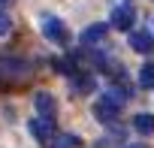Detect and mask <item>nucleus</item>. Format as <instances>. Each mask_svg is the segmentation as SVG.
<instances>
[{"instance_id":"obj_17","label":"nucleus","mask_w":154,"mask_h":148,"mask_svg":"<svg viewBox=\"0 0 154 148\" xmlns=\"http://www.w3.org/2000/svg\"><path fill=\"white\" fill-rule=\"evenodd\" d=\"M6 3H9V0H0V6H6Z\"/></svg>"},{"instance_id":"obj_7","label":"nucleus","mask_w":154,"mask_h":148,"mask_svg":"<svg viewBox=\"0 0 154 148\" xmlns=\"http://www.w3.org/2000/svg\"><path fill=\"white\" fill-rule=\"evenodd\" d=\"M69 91L79 94V97L91 94L94 91V76H88V72H72V76H69Z\"/></svg>"},{"instance_id":"obj_4","label":"nucleus","mask_w":154,"mask_h":148,"mask_svg":"<svg viewBox=\"0 0 154 148\" xmlns=\"http://www.w3.org/2000/svg\"><path fill=\"white\" fill-rule=\"evenodd\" d=\"M30 133H33L42 145H48V142L54 139V118H42V115H36V118L30 121Z\"/></svg>"},{"instance_id":"obj_3","label":"nucleus","mask_w":154,"mask_h":148,"mask_svg":"<svg viewBox=\"0 0 154 148\" xmlns=\"http://www.w3.org/2000/svg\"><path fill=\"white\" fill-rule=\"evenodd\" d=\"M118 112H121V106H115L112 100H106V97H100L97 103H94V118L100 121V124H115L118 121Z\"/></svg>"},{"instance_id":"obj_10","label":"nucleus","mask_w":154,"mask_h":148,"mask_svg":"<svg viewBox=\"0 0 154 148\" xmlns=\"http://www.w3.org/2000/svg\"><path fill=\"white\" fill-rule=\"evenodd\" d=\"M106 100H112L115 106H124V103L130 100V88H127V85H112V88L106 91Z\"/></svg>"},{"instance_id":"obj_9","label":"nucleus","mask_w":154,"mask_h":148,"mask_svg":"<svg viewBox=\"0 0 154 148\" xmlns=\"http://www.w3.org/2000/svg\"><path fill=\"white\" fill-rule=\"evenodd\" d=\"M106 30H109V24H91V27H85L82 30V45H97L103 36H106Z\"/></svg>"},{"instance_id":"obj_5","label":"nucleus","mask_w":154,"mask_h":148,"mask_svg":"<svg viewBox=\"0 0 154 148\" xmlns=\"http://www.w3.org/2000/svg\"><path fill=\"white\" fill-rule=\"evenodd\" d=\"M136 21V12H133V6L130 3H118L115 9H112V27H118V30H130V24Z\"/></svg>"},{"instance_id":"obj_15","label":"nucleus","mask_w":154,"mask_h":148,"mask_svg":"<svg viewBox=\"0 0 154 148\" xmlns=\"http://www.w3.org/2000/svg\"><path fill=\"white\" fill-rule=\"evenodd\" d=\"M9 27H12L9 15H6V12H0V36H6V33H9Z\"/></svg>"},{"instance_id":"obj_16","label":"nucleus","mask_w":154,"mask_h":148,"mask_svg":"<svg viewBox=\"0 0 154 148\" xmlns=\"http://www.w3.org/2000/svg\"><path fill=\"white\" fill-rule=\"evenodd\" d=\"M124 148H145V145H124Z\"/></svg>"},{"instance_id":"obj_14","label":"nucleus","mask_w":154,"mask_h":148,"mask_svg":"<svg viewBox=\"0 0 154 148\" xmlns=\"http://www.w3.org/2000/svg\"><path fill=\"white\" fill-rule=\"evenodd\" d=\"M139 88H154V63H145L139 69Z\"/></svg>"},{"instance_id":"obj_1","label":"nucleus","mask_w":154,"mask_h":148,"mask_svg":"<svg viewBox=\"0 0 154 148\" xmlns=\"http://www.w3.org/2000/svg\"><path fill=\"white\" fill-rule=\"evenodd\" d=\"M30 63L21 60V57H0V79H6L12 85H24L30 82Z\"/></svg>"},{"instance_id":"obj_13","label":"nucleus","mask_w":154,"mask_h":148,"mask_svg":"<svg viewBox=\"0 0 154 148\" xmlns=\"http://www.w3.org/2000/svg\"><path fill=\"white\" fill-rule=\"evenodd\" d=\"M75 145H79V136H69V133L54 136V139L48 142V148H75Z\"/></svg>"},{"instance_id":"obj_8","label":"nucleus","mask_w":154,"mask_h":148,"mask_svg":"<svg viewBox=\"0 0 154 148\" xmlns=\"http://www.w3.org/2000/svg\"><path fill=\"white\" fill-rule=\"evenodd\" d=\"M151 45H154V36H151V30H133L130 33V48L133 51H151Z\"/></svg>"},{"instance_id":"obj_11","label":"nucleus","mask_w":154,"mask_h":148,"mask_svg":"<svg viewBox=\"0 0 154 148\" xmlns=\"http://www.w3.org/2000/svg\"><path fill=\"white\" fill-rule=\"evenodd\" d=\"M133 127L142 136H154V115H136L133 118Z\"/></svg>"},{"instance_id":"obj_6","label":"nucleus","mask_w":154,"mask_h":148,"mask_svg":"<svg viewBox=\"0 0 154 148\" xmlns=\"http://www.w3.org/2000/svg\"><path fill=\"white\" fill-rule=\"evenodd\" d=\"M33 109H36V115H42V118H54V115H57V103H54V97H51L48 91H39V94L33 97Z\"/></svg>"},{"instance_id":"obj_12","label":"nucleus","mask_w":154,"mask_h":148,"mask_svg":"<svg viewBox=\"0 0 154 148\" xmlns=\"http://www.w3.org/2000/svg\"><path fill=\"white\" fill-rule=\"evenodd\" d=\"M51 66L60 72V76H72V72H79V69H75V57H54Z\"/></svg>"},{"instance_id":"obj_2","label":"nucleus","mask_w":154,"mask_h":148,"mask_svg":"<svg viewBox=\"0 0 154 148\" xmlns=\"http://www.w3.org/2000/svg\"><path fill=\"white\" fill-rule=\"evenodd\" d=\"M39 30H42V36L51 39V42H60V45L69 42V33H66V27H63V21H60L57 15H42V18H39Z\"/></svg>"}]
</instances>
